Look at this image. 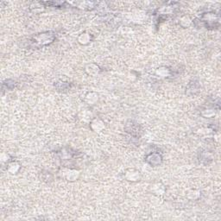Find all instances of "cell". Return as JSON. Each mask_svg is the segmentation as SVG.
<instances>
[{
	"label": "cell",
	"instance_id": "cell-2",
	"mask_svg": "<svg viewBox=\"0 0 221 221\" xmlns=\"http://www.w3.org/2000/svg\"><path fill=\"white\" fill-rule=\"evenodd\" d=\"M125 177H126V179L128 181H132V182H135V181H137V180L139 181V179H140V174L136 170L131 169L129 170L126 173V176Z\"/></svg>",
	"mask_w": 221,
	"mask_h": 221
},
{
	"label": "cell",
	"instance_id": "cell-4",
	"mask_svg": "<svg viewBox=\"0 0 221 221\" xmlns=\"http://www.w3.org/2000/svg\"><path fill=\"white\" fill-rule=\"evenodd\" d=\"M20 166L17 164V162H12L11 164L9 165V171L12 173V174H16L18 169H19Z\"/></svg>",
	"mask_w": 221,
	"mask_h": 221
},
{
	"label": "cell",
	"instance_id": "cell-3",
	"mask_svg": "<svg viewBox=\"0 0 221 221\" xmlns=\"http://www.w3.org/2000/svg\"><path fill=\"white\" fill-rule=\"evenodd\" d=\"M90 35L86 33H84V34H81V35L79 37V41L80 43L82 44H86L90 42Z\"/></svg>",
	"mask_w": 221,
	"mask_h": 221
},
{
	"label": "cell",
	"instance_id": "cell-1",
	"mask_svg": "<svg viewBox=\"0 0 221 221\" xmlns=\"http://www.w3.org/2000/svg\"><path fill=\"white\" fill-rule=\"evenodd\" d=\"M34 39V42L36 44H39L40 46L47 45L52 42V41L54 40V35H50V32H47L45 34H39L35 35Z\"/></svg>",
	"mask_w": 221,
	"mask_h": 221
}]
</instances>
